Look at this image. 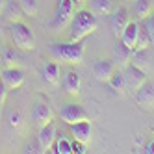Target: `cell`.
<instances>
[{
	"instance_id": "cell-1",
	"label": "cell",
	"mask_w": 154,
	"mask_h": 154,
	"mask_svg": "<svg viewBox=\"0 0 154 154\" xmlns=\"http://www.w3.org/2000/svg\"><path fill=\"white\" fill-rule=\"evenodd\" d=\"M98 28V20L91 9H80L71 19V41H82Z\"/></svg>"
},
{
	"instance_id": "cell-2",
	"label": "cell",
	"mask_w": 154,
	"mask_h": 154,
	"mask_svg": "<svg viewBox=\"0 0 154 154\" xmlns=\"http://www.w3.org/2000/svg\"><path fill=\"white\" fill-rule=\"evenodd\" d=\"M50 54L56 60L78 65L84 61V47L80 41H69V43H52L50 45Z\"/></svg>"
},
{
	"instance_id": "cell-3",
	"label": "cell",
	"mask_w": 154,
	"mask_h": 154,
	"mask_svg": "<svg viewBox=\"0 0 154 154\" xmlns=\"http://www.w3.org/2000/svg\"><path fill=\"white\" fill-rule=\"evenodd\" d=\"M11 39L15 43V47L20 50H34L35 48V37L34 32H32L24 23H11Z\"/></svg>"
},
{
	"instance_id": "cell-4",
	"label": "cell",
	"mask_w": 154,
	"mask_h": 154,
	"mask_svg": "<svg viewBox=\"0 0 154 154\" xmlns=\"http://www.w3.org/2000/svg\"><path fill=\"white\" fill-rule=\"evenodd\" d=\"M60 117L67 125H74V123H80V121H89V113L85 112V108L76 102L63 104L60 108Z\"/></svg>"
},
{
	"instance_id": "cell-5",
	"label": "cell",
	"mask_w": 154,
	"mask_h": 154,
	"mask_svg": "<svg viewBox=\"0 0 154 154\" xmlns=\"http://www.w3.org/2000/svg\"><path fill=\"white\" fill-rule=\"evenodd\" d=\"M121 71H123L125 80H126V91H130V93H136L147 82V72L141 71L139 67H136V65H132V63L125 65Z\"/></svg>"
},
{
	"instance_id": "cell-6",
	"label": "cell",
	"mask_w": 154,
	"mask_h": 154,
	"mask_svg": "<svg viewBox=\"0 0 154 154\" xmlns=\"http://www.w3.org/2000/svg\"><path fill=\"white\" fill-rule=\"evenodd\" d=\"M72 8H74V0H60L56 15H54V20H52V28L61 30L67 26V23L72 19Z\"/></svg>"
},
{
	"instance_id": "cell-7",
	"label": "cell",
	"mask_w": 154,
	"mask_h": 154,
	"mask_svg": "<svg viewBox=\"0 0 154 154\" xmlns=\"http://www.w3.org/2000/svg\"><path fill=\"white\" fill-rule=\"evenodd\" d=\"M115 71H117V65L113 63V60H97L91 67V72L98 82H109Z\"/></svg>"
},
{
	"instance_id": "cell-8",
	"label": "cell",
	"mask_w": 154,
	"mask_h": 154,
	"mask_svg": "<svg viewBox=\"0 0 154 154\" xmlns=\"http://www.w3.org/2000/svg\"><path fill=\"white\" fill-rule=\"evenodd\" d=\"M134 97H136V102H137L143 109L154 108V82L147 80V82L134 93Z\"/></svg>"
},
{
	"instance_id": "cell-9",
	"label": "cell",
	"mask_w": 154,
	"mask_h": 154,
	"mask_svg": "<svg viewBox=\"0 0 154 154\" xmlns=\"http://www.w3.org/2000/svg\"><path fill=\"white\" fill-rule=\"evenodd\" d=\"M0 78H2L8 89H17L24 84V72L17 67H6L0 71Z\"/></svg>"
},
{
	"instance_id": "cell-10",
	"label": "cell",
	"mask_w": 154,
	"mask_h": 154,
	"mask_svg": "<svg viewBox=\"0 0 154 154\" xmlns=\"http://www.w3.org/2000/svg\"><path fill=\"white\" fill-rule=\"evenodd\" d=\"M52 117H54L52 108L47 102H37L34 106V109H32V121H34L39 128L48 125V123H52Z\"/></svg>"
},
{
	"instance_id": "cell-11",
	"label": "cell",
	"mask_w": 154,
	"mask_h": 154,
	"mask_svg": "<svg viewBox=\"0 0 154 154\" xmlns=\"http://www.w3.org/2000/svg\"><path fill=\"white\" fill-rule=\"evenodd\" d=\"M128 23H130V15H128L126 8H117L112 13V32L117 39L121 37V34H123V30L126 28Z\"/></svg>"
},
{
	"instance_id": "cell-12",
	"label": "cell",
	"mask_w": 154,
	"mask_h": 154,
	"mask_svg": "<svg viewBox=\"0 0 154 154\" xmlns=\"http://www.w3.org/2000/svg\"><path fill=\"white\" fill-rule=\"evenodd\" d=\"M139 30H141V20H130L126 24V28L123 30V34H121V43L126 45L128 48L134 50L136 47V41H137V35H139Z\"/></svg>"
},
{
	"instance_id": "cell-13",
	"label": "cell",
	"mask_w": 154,
	"mask_h": 154,
	"mask_svg": "<svg viewBox=\"0 0 154 154\" xmlns=\"http://www.w3.org/2000/svg\"><path fill=\"white\" fill-rule=\"evenodd\" d=\"M37 141H39V145H41L43 150H48L54 145V141H56V126H54L52 123L41 126L39 134H37Z\"/></svg>"
},
{
	"instance_id": "cell-14",
	"label": "cell",
	"mask_w": 154,
	"mask_h": 154,
	"mask_svg": "<svg viewBox=\"0 0 154 154\" xmlns=\"http://www.w3.org/2000/svg\"><path fill=\"white\" fill-rule=\"evenodd\" d=\"M132 48H128L126 45H123L121 43V39H119V43L113 47V63L117 65L119 69H123L125 65H128L130 63V60H132Z\"/></svg>"
},
{
	"instance_id": "cell-15",
	"label": "cell",
	"mask_w": 154,
	"mask_h": 154,
	"mask_svg": "<svg viewBox=\"0 0 154 154\" xmlns=\"http://www.w3.org/2000/svg\"><path fill=\"white\" fill-rule=\"evenodd\" d=\"M71 134L74 136L76 141H82L87 145L91 139V123L89 121H80V123L71 125Z\"/></svg>"
},
{
	"instance_id": "cell-16",
	"label": "cell",
	"mask_w": 154,
	"mask_h": 154,
	"mask_svg": "<svg viewBox=\"0 0 154 154\" xmlns=\"http://www.w3.org/2000/svg\"><path fill=\"white\" fill-rule=\"evenodd\" d=\"M80 84H82L80 82V74L74 72V71H69L65 74V78H63V89L69 95H78L80 93Z\"/></svg>"
},
{
	"instance_id": "cell-17",
	"label": "cell",
	"mask_w": 154,
	"mask_h": 154,
	"mask_svg": "<svg viewBox=\"0 0 154 154\" xmlns=\"http://www.w3.org/2000/svg\"><path fill=\"white\" fill-rule=\"evenodd\" d=\"M130 63L147 72V69L150 67V48H145V50H134V52H132V60H130Z\"/></svg>"
},
{
	"instance_id": "cell-18",
	"label": "cell",
	"mask_w": 154,
	"mask_h": 154,
	"mask_svg": "<svg viewBox=\"0 0 154 154\" xmlns=\"http://www.w3.org/2000/svg\"><path fill=\"white\" fill-rule=\"evenodd\" d=\"M43 78L50 85H58L60 84V65L56 61H47L43 65Z\"/></svg>"
},
{
	"instance_id": "cell-19",
	"label": "cell",
	"mask_w": 154,
	"mask_h": 154,
	"mask_svg": "<svg viewBox=\"0 0 154 154\" xmlns=\"http://www.w3.org/2000/svg\"><path fill=\"white\" fill-rule=\"evenodd\" d=\"M89 9L98 17H106L112 13L113 4H112V0H89Z\"/></svg>"
},
{
	"instance_id": "cell-20",
	"label": "cell",
	"mask_w": 154,
	"mask_h": 154,
	"mask_svg": "<svg viewBox=\"0 0 154 154\" xmlns=\"http://www.w3.org/2000/svg\"><path fill=\"white\" fill-rule=\"evenodd\" d=\"M9 23H17V20H20V15H23V9H20V4L15 2V0H9V2L6 4L4 8V13H2Z\"/></svg>"
},
{
	"instance_id": "cell-21",
	"label": "cell",
	"mask_w": 154,
	"mask_h": 154,
	"mask_svg": "<svg viewBox=\"0 0 154 154\" xmlns=\"http://www.w3.org/2000/svg\"><path fill=\"white\" fill-rule=\"evenodd\" d=\"M152 13V0H134V15L137 20H143Z\"/></svg>"
},
{
	"instance_id": "cell-22",
	"label": "cell",
	"mask_w": 154,
	"mask_h": 154,
	"mask_svg": "<svg viewBox=\"0 0 154 154\" xmlns=\"http://www.w3.org/2000/svg\"><path fill=\"white\" fill-rule=\"evenodd\" d=\"M109 85L113 87V89L117 91V93H125L126 91V80H125V74H123V71H121L119 67H117V71L113 72V76L109 78V82H108Z\"/></svg>"
},
{
	"instance_id": "cell-23",
	"label": "cell",
	"mask_w": 154,
	"mask_h": 154,
	"mask_svg": "<svg viewBox=\"0 0 154 154\" xmlns=\"http://www.w3.org/2000/svg\"><path fill=\"white\" fill-rule=\"evenodd\" d=\"M150 47H154V45H152V41H150V37H149V34H147V30L141 26L134 50H145V48H150Z\"/></svg>"
},
{
	"instance_id": "cell-24",
	"label": "cell",
	"mask_w": 154,
	"mask_h": 154,
	"mask_svg": "<svg viewBox=\"0 0 154 154\" xmlns=\"http://www.w3.org/2000/svg\"><path fill=\"white\" fill-rule=\"evenodd\" d=\"M19 4H20V9H23L24 15L34 17V15H37V11H39L37 0H19Z\"/></svg>"
},
{
	"instance_id": "cell-25",
	"label": "cell",
	"mask_w": 154,
	"mask_h": 154,
	"mask_svg": "<svg viewBox=\"0 0 154 154\" xmlns=\"http://www.w3.org/2000/svg\"><path fill=\"white\" fill-rule=\"evenodd\" d=\"M54 149H56L58 154H72V147H71V141L67 137H60L54 141Z\"/></svg>"
},
{
	"instance_id": "cell-26",
	"label": "cell",
	"mask_w": 154,
	"mask_h": 154,
	"mask_svg": "<svg viewBox=\"0 0 154 154\" xmlns=\"http://www.w3.org/2000/svg\"><path fill=\"white\" fill-rule=\"evenodd\" d=\"M141 26L147 30V34H149V37H150V41H152V45H154V13H150L149 17H145L141 20Z\"/></svg>"
},
{
	"instance_id": "cell-27",
	"label": "cell",
	"mask_w": 154,
	"mask_h": 154,
	"mask_svg": "<svg viewBox=\"0 0 154 154\" xmlns=\"http://www.w3.org/2000/svg\"><path fill=\"white\" fill-rule=\"evenodd\" d=\"M2 63H8L9 67H15V61H17V56H15V50H11V48H4L2 50Z\"/></svg>"
},
{
	"instance_id": "cell-28",
	"label": "cell",
	"mask_w": 154,
	"mask_h": 154,
	"mask_svg": "<svg viewBox=\"0 0 154 154\" xmlns=\"http://www.w3.org/2000/svg\"><path fill=\"white\" fill-rule=\"evenodd\" d=\"M9 125H11V126H20V123H23V115H20L19 112H11V113H9Z\"/></svg>"
},
{
	"instance_id": "cell-29",
	"label": "cell",
	"mask_w": 154,
	"mask_h": 154,
	"mask_svg": "<svg viewBox=\"0 0 154 154\" xmlns=\"http://www.w3.org/2000/svg\"><path fill=\"white\" fill-rule=\"evenodd\" d=\"M71 147H72V152H76V154H85L87 150H85V143H82V141H71Z\"/></svg>"
},
{
	"instance_id": "cell-30",
	"label": "cell",
	"mask_w": 154,
	"mask_h": 154,
	"mask_svg": "<svg viewBox=\"0 0 154 154\" xmlns=\"http://www.w3.org/2000/svg\"><path fill=\"white\" fill-rule=\"evenodd\" d=\"M6 97H8V87L6 84L2 82V78H0V109H2L4 102H6Z\"/></svg>"
},
{
	"instance_id": "cell-31",
	"label": "cell",
	"mask_w": 154,
	"mask_h": 154,
	"mask_svg": "<svg viewBox=\"0 0 154 154\" xmlns=\"http://www.w3.org/2000/svg\"><path fill=\"white\" fill-rule=\"evenodd\" d=\"M147 152H150V154H154V141H150V143H147Z\"/></svg>"
},
{
	"instance_id": "cell-32",
	"label": "cell",
	"mask_w": 154,
	"mask_h": 154,
	"mask_svg": "<svg viewBox=\"0 0 154 154\" xmlns=\"http://www.w3.org/2000/svg\"><path fill=\"white\" fill-rule=\"evenodd\" d=\"M6 4H8V0H0V15L4 13V8H6Z\"/></svg>"
},
{
	"instance_id": "cell-33",
	"label": "cell",
	"mask_w": 154,
	"mask_h": 154,
	"mask_svg": "<svg viewBox=\"0 0 154 154\" xmlns=\"http://www.w3.org/2000/svg\"><path fill=\"white\" fill-rule=\"evenodd\" d=\"M82 2H85V0H74V4H82Z\"/></svg>"
},
{
	"instance_id": "cell-34",
	"label": "cell",
	"mask_w": 154,
	"mask_h": 154,
	"mask_svg": "<svg viewBox=\"0 0 154 154\" xmlns=\"http://www.w3.org/2000/svg\"><path fill=\"white\" fill-rule=\"evenodd\" d=\"M0 71H2V58H0Z\"/></svg>"
}]
</instances>
